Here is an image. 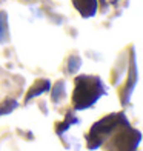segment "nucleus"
<instances>
[{
  "instance_id": "39448f33",
  "label": "nucleus",
  "mask_w": 143,
  "mask_h": 151,
  "mask_svg": "<svg viewBox=\"0 0 143 151\" xmlns=\"http://www.w3.org/2000/svg\"><path fill=\"white\" fill-rule=\"evenodd\" d=\"M79 66H80V60L79 57H71L69 59V63H68V68H69V71L71 73H76L79 70Z\"/></svg>"
},
{
  "instance_id": "f03ea898",
  "label": "nucleus",
  "mask_w": 143,
  "mask_h": 151,
  "mask_svg": "<svg viewBox=\"0 0 143 151\" xmlns=\"http://www.w3.org/2000/svg\"><path fill=\"white\" fill-rule=\"evenodd\" d=\"M72 3L83 17H92L97 11V0H72Z\"/></svg>"
},
{
  "instance_id": "f257e3e1",
  "label": "nucleus",
  "mask_w": 143,
  "mask_h": 151,
  "mask_svg": "<svg viewBox=\"0 0 143 151\" xmlns=\"http://www.w3.org/2000/svg\"><path fill=\"white\" fill-rule=\"evenodd\" d=\"M102 94H105L103 83L99 77L94 76H80L76 79L72 102L77 109H86L99 100Z\"/></svg>"
},
{
  "instance_id": "7ed1b4c3",
  "label": "nucleus",
  "mask_w": 143,
  "mask_h": 151,
  "mask_svg": "<svg viewBox=\"0 0 143 151\" xmlns=\"http://www.w3.org/2000/svg\"><path fill=\"white\" fill-rule=\"evenodd\" d=\"M48 90H49V82L48 80H40L29 90L28 96H26V100H29L31 97H37L39 94H42V93H45Z\"/></svg>"
},
{
  "instance_id": "20e7f679",
  "label": "nucleus",
  "mask_w": 143,
  "mask_h": 151,
  "mask_svg": "<svg viewBox=\"0 0 143 151\" xmlns=\"http://www.w3.org/2000/svg\"><path fill=\"white\" fill-rule=\"evenodd\" d=\"M9 39V32H8V17L6 12L2 11L0 12V43H5Z\"/></svg>"
}]
</instances>
